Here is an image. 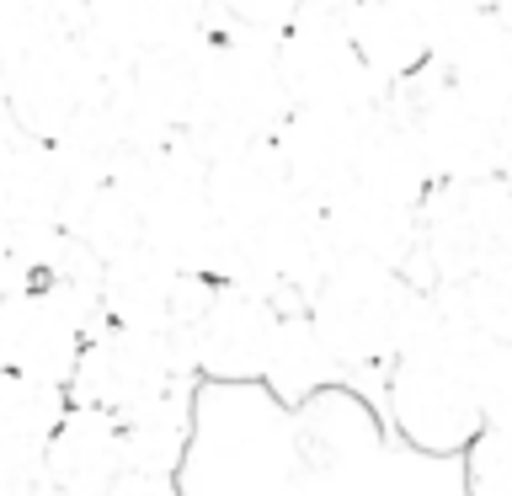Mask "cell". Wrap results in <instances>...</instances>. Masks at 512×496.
I'll return each instance as SVG.
<instances>
[{
    "label": "cell",
    "mask_w": 512,
    "mask_h": 496,
    "mask_svg": "<svg viewBox=\"0 0 512 496\" xmlns=\"http://www.w3.org/2000/svg\"><path fill=\"white\" fill-rule=\"evenodd\" d=\"M480 347L486 336L464 326L438 283L427 288L422 315L384 368V406L395 432L422 454L459 459L480 432Z\"/></svg>",
    "instance_id": "cell-1"
},
{
    "label": "cell",
    "mask_w": 512,
    "mask_h": 496,
    "mask_svg": "<svg viewBox=\"0 0 512 496\" xmlns=\"http://www.w3.org/2000/svg\"><path fill=\"white\" fill-rule=\"evenodd\" d=\"M422 299L427 288L400 267L336 256L315 294L304 299V315L315 320V331L326 336L347 374H384L422 315Z\"/></svg>",
    "instance_id": "cell-2"
},
{
    "label": "cell",
    "mask_w": 512,
    "mask_h": 496,
    "mask_svg": "<svg viewBox=\"0 0 512 496\" xmlns=\"http://www.w3.org/2000/svg\"><path fill=\"white\" fill-rule=\"evenodd\" d=\"M288 112H294V102H288V86L278 75V38L219 27L203 54L198 107H192V123L182 128L187 144L203 155V166L219 150L272 139Z\"/></svg>",
    "instance_id": "cell-3"
},
{
    "label": "cell",
    "mask_w": 512,
    "mask_h": 496,
    "mask_svg": "<svg viewBox=\"0 0 512 496\" xmlns=\"http://www.w3.org/2000/svg\"><path fill=\"white\" fill-rule=\"evenodd\" d=\"M416 219H422V251L411 278L422 288L459 283L512 256V182L502 171L432 182Z\"/></svg>",
    "instance_id": "cell-4"
},
{
    "label": "cell",
    "mask_w": 512,
    "mask_h": 496,
    "mask_svg": "<svg viewBox=\"0 0 512 496\" xmlns=\"http://www.w3.org/2000/svg\"><path fill=\"white\" fill-rule=\"evenodd\" d=\"M182 379H198L182 331H144V326H112L107 320L96 336H86L64 390H70V400L128 416L134 406L166 395Z\"/></svg>",
    "instance_id": "cell-5"
},
{
    "label": "cell",
    "mask_w": 512,
    "mask_h": 496,
    "mask_svg": "<svg viewBox=\"0 0 512 496\" xmlns=\"http://www.w3.org/2000/svg\"><path fill=\"white\" fill-rule=\"evenodd\" d=\"M278 75L294 107L368 112L390 96V86L358 59L352 32H347V11L336 6H304L278 32Z\"/></svg>",
    "instance_id": "cell-6"
},
{
    "label": "cell",
    "mask_w": 512,
    "mask_h": 496,
    "mask_svg": "<svg viewBox=\"0 0 512 496\" xmlns=\"http://www.w3.org/2000/svg\"><path fill=\"white\" fill-rule=\"evenodd\" d=\"M395 112L411 123L416 150H422L432 182H459V176L496 171V118L475 96H464L438 70H416L411 80L390 86Z\"/></svg>",
    "instance_id": "cell-7"
},
{
    "label": "cell",
    "mask_w": 512,
    "mask_h": 496,
    "mask_svg": "<svg viewBox=\"0 0 512 496\" xmlns=\"http://www.w3.org/2000/svg\"><path fill=\"white\" fill-rule=\"evenodd\" d=\"M0 80H6V96H11V112L22 123V134H38L48 144L70 134L112 86L80 32L32 43L27 54H16L6 64Z\"/></svg>",
    "instance_id": "cell-8"
},
{
    "label": "cell",
    "mask_w": 512,
    "mask_h": 496,
    "mask_svg": "<svg viewBox=\"0 0 512 496\" xmlns=\"http://www.w3.org/2000/svg\"><path fill=\"white\" fill-rule=\"evenodd\" d=\"M432 70L475 96L491 118L512 112V0H438Z\"/></svg>",
    "instance_id": "cell-9"
},
{
    "label": "cell",
    "mask_w": 512,
    "mask_h": 496,
    "mask_svg": "<svg viewBox=\"0 0 512 496\" xmlns=\"http://www.w3.org/2000/svg\"><path fill=\"white\" fill-rule=\"evenodd\" d=\"M283 304L267 299L251 283H214L203 310L187 326L192 374L214 384H262V368L272 358Z\"/></svg>",
    "instance_id": "cell-10"
},
{
    "label": "cell",
    "mask_w": 512,
    "mask_h": 496,
    "mask_svg": "<svg viewBox=\"0 0 512 496\" xmlns=\"http://www.w3.org/2000/svg\"><path fill=\"white\" fill-rule=\"evenodd\" d=\"M214 32L219 0H86L80 38L107 70V80H123L150 48L176 38H214Z\"/></svg>",
    "instance_id": "cell-11"
},
{
    "label": "cell",
    "mask_w": 512,
    "mask_h": 496,
    "mask_svg": "<svg viewBox=\"0 0 512 496\" xmlns=\"http://www.w3.org/2000/svg\"><path fill=\"white\" fill-rule=\"evenodd\" d=\"M368 112H347V107H294L288 112L283 128L272 134V150L283 160L294 198L315 203V208H331L352 187Z\"/></svg>",
    "instance_id": "cell-12"
},
{
    "label": "cell",
    "mask_w": 512,
    "mask_h": 496,
    "mask_svg": "<svg viewBox=\"0 0 512 496\" xmlns=\"http://www.w3.org/2000/svg\"><path fill=\"white\" fill-rule=\"evenodd\" d=\"M214 294V278L198 272H176L155 246H128L102 262V304L112 326H144V331H182L192 315L203 310V299Z\"/></svg>",
    "instance_id": "cell-13"
},
{
    "label": "cell",
    "mask_w": 512,
    "mask_h": 496,
    "mask_svg": "<svg viewBox=\"0 0 512 496\" xmlns=\"http://www.w3.org/2000/svg\"><path fill=\"white\" fill-rule=\"evenodd\" d=\"M86 331L48 288H16L0 294V368L43 384H70Z\"/></svg>",
    "instance_id": "cell-14"
},
{
    "label": "cell",
    "mask_w": 512,
    "mask_h": 496,
    "mask_svg": "<svg viewBox=\"0 0 512 496\" xmlns=\"http://www.w3.org/2000/svg\"><path fill=\"white\" fill-rule=\"evenodd\" d=\"M128 470L123 459V422L102 406L70 400L64 416L48 432L43 448V475L54 480L64 496H107L112 480Z\"/></svg>",
    "instance_id": "cell-15"
},
{
    "label": "cell",
    "mask_w": 512,
    "mask_h": 496,
    "mask_svg": "<svg viewBox=\"0 0 512 496\" xmlns=\"http://www.w3.org/2000/svg\"><path fill=\"white\" fill-rule=\"evenodd\" d=\"M102 182H80L64 166L59 144H48L38 134H16L0 150V219H48V224H70L75 208L91 198Z\"/></svg>",
    "instance_id": "cell-16"
},
{
    "label": "cell",
    "mask_w": 512,
    "mask_h": 496,
    "mask_svg": "<svg viewBox=\"0 0 512 496\" xmlns=\"http://www.w3.org/2000/svg\"><path fill=\"white\" fill-rule=\"evenodd\" d=\"M432 11L438 0H352L347 6L352 48L384 86H400L432 64Z\"/></svg>",
    "instance_id": "cell-17"
},
{
    "label": "cell",
    "mask_w": 512,
    "mask_h": 496,
    "mask_svg": "<svg viewBox=\"0 0 512 496\" xmlns=\"http://www.w3.org/2000/svg\"><path fill=\"white\" fill-rule=\"evenodd\" d=\"M422 208L374 198V192H342L326 208V235L336 256H358V262H379V267H400L411 278L416 272V251H422Z\"/></svg>",
    "instance_id": "cell-18"
},
{
    "label": "cell",
    "mask_w": 512,
    "mask_h": 496,
    "mask_svg": "<svg viewBox=\"0 0 512 496\" xmlns=\"http://www.w3.org/2000/svg\"><path fill=\"white\" fill-rule=\"evenodd\" d=\"M203 192L230 230H251V224H262L272 214V208H283L294 198L272 139H251V144H235V150H219L203 166Z\"/></svg>",
    "instance_id": "cell-19"
},
{
    "label": "cell",
    "mask_w": 512,
    "mask_h": 496,
    "mask_svg": "<svg viewBox=\"0 0 512 496\" xmlns=\"http://www.w3.org/2000/svg\"><path fill=\"white\" fill-rule=\"evenodd\" d=\"M203 54H208V38L160 43V48L134 59V70H128L118 86L128 91V102H134L160 134H182V128L192 123V107H198Z\"/></svg>",
    "instance_id": "cell-20"
},
{
    "label": "cell",
    "mask_w": 512,
    "mask_h": 496,
    "mask_svg": "<svg viewBox=\"0 0 512 496\" xmlns=\"http://www.w3.org/2000/svg\"><path fill=\"white\" fill-rule=\"evenodd\" d=\"M64 406H70L64 384H43V379L0 368V480L43 470L48 432L64 416Z\"/></svg>",
    "instance_id": "cell-21"
},
{
    "label": "cell",
    "mask_w": 512,
    "mask_h": 496,
    "mask_svg": "<svg viewBox=\"0 0 512 496\" xmlns=\"http://www.w3.org/2000/svg\"><path fill=\"white\" fill-rule=\"evenodd\" d=\"M336 379H347V368L336 363V352L326 347V336L315 331V320L304 310H283L278 336H272V358L262 368V384L272 390V400L288 411H299L304 400L331 390Z\"/></svg>",
    "instance_id": "cell-22"
},
{
    "label": "cell",
    "mask_w": 512,
    "mask_h": 496,
    "mask_svg": "<svg viewBox=\"0 0 512 496\" xmlns=\"http://www.w3.org/2000/svg\"><path fill=\"white\" fill-rule=\"evenodd\" d=\"M123 422V459L128 470H155V475H176L192 443V379L171 384L166 395L134 406Z\"/></svg>",
    "instance_id": "cell-23"
},
{
    "label": "cell",
    "mask_w": 512,
    "mask_h": 496,
    "mask_svg": "<svg viewBox=\"0 0 512 496\" xmlns=\"http://www.w3.org/2000/svg\"><path fill=\"white\" fill-rule=\"evenodd\" d=\"M64 230L107 262V256H118V251H128V246L144 240V208H139V198L123 182H102L86 203L75 208V219L64 224Z\"/></svg>",
    "instance_id": "cell-24"
},
{
    "label": "cell",
    "mask_w": 512,
    "mask_h": 496,
    "mask_svg": "<svg viewBox=\"0 0 512 496\" xmlns=\"http://www.w3.org/2000/svg\"><path fill=\"white\" fill-rule=\"evenodd\" d=\"M64 224L48 219H0V294L43 288L64 251Z\"/></svg>",
    "instance_id": "cell-25"
},
{
    "label": "cell",
    "mask_w": 512,
    "mask_h": 496,
    "mask_svg": "<svg viewBox=\"0 0 512 496\" xmlns=\"http://www.w3.org/2000/svg\"><path fill=\"white\" fill-rule=\"evenodd\" d=\"M448 304L464 315V326L486 342H512V256L496 267H480L459 283H438Z\"/></svg>",
    "instance_id": "cell-26"
},
{
    "label": "cell",
    "mask_w": 512,
    "mask_h": 496,
    "mask_svg": "<svg viewBox=\"0 0 512 496\" xmlns=\"http://www.w3.org/2000/svg\"><path fill=\"white\" fill-rule=\"evenodd\" d=\"M80 27H86V0H0V75L32 43L64 38Z\"/></svg>",
    "instance_id": "cell-27"
},
{
    "label": "cell",
    "mask_w": 512,
    "mask_h": 496,
    "mask_svg": "<svg viewBox=\"0 0 512 496\" xmlns=\"http://www.w3.org/2000/svg\"><path fill=\"white\" fill-rule=\"evenodd\" d=\"M459 459L470 496H512V422H480Z\"/></svg>",
    "instance_id": "cell-28"
},
{
    "label": "cell",
    "mask_w": 512,
    "mask_h": 496,
    "mask_svg": "<svg viewBox=\"0 0 512 496\" xmlns=\"http://www.w3.org/2000/svg\"><path fill=\"white\" fill-rule=\"evenodd\" d=\"M480 416L512 422V342L480 347Z\"/></svg>",
    "instance_id": "cell-29"
},
{
    "label": "cell",
    "mask_w": 512,
    "mask_h": 496,
    "mask_svg": "<svg viewBox=\"0 0 512 496\" xmlns=\"http://www.w3.org/2000/svg\"><path fill=\"white\" fill-rule=\"evenodd\" d=\"M299 11H304V0H219V27H240V32L278 38Z\"/></svg>",
    "instance_id": "cell-30"
},
{
    "label": "cell",
    "mask_w": 512,
    "mask_h": 496,
    "mask_svg": "<svg viewBox=\"0 0 512 496\" xmlns=\"http://www.w3.org/2000/svg\"><path fill=\"white\" fill-rule=\"evenodd\" d=\"M107 496H182V480L155 475V470H123L118 480H112Z\"/></svg>",
    "instance_id": "cell-31"
},
{
    "label": "cell",
    "mask_w": 512,
    "mask_h": 496,
    "mask_svg": "<svg viewBox=\"0 0 512 496\" xmlns=\"http://www.w3.org/2000/svg\"><path fill=\"white\" fill-rule=\"evenodd\" d=\"M496 171L512 182V112H502V118H496Z\"/></svg>",
    "instance_id": "cell-32"
},
{
    "label": "cell",
    "mask_w": 512,
    "mask_h": 496,
    "mask_svg": "<svg viewBox=\"0 0 512 496\" xmlns=\"http://www.w3.org/2000/svg\"><path fill=\"white\" fill-rule=\"evenodd\" d=\"M22 134V123H16V112H11V96H6V80H0V150Z\"/></svg>",
    "instance_id": "cell-33"
},
{
    "label": "cell",
    "mask_w": 512,
    "mask_h": 496,
    "mask_svg": "<svg viewBox=\"0 0 512 496\" xmlns=\"http://www.w3.org/2000/svg\"><path fill=\"white\" fill-rule=\"evenodd\" d=\"M304 6H336V11H347L352 0H304Z\"/></svg>",
    "instance_id": "cell-34"
}]
</instances>
